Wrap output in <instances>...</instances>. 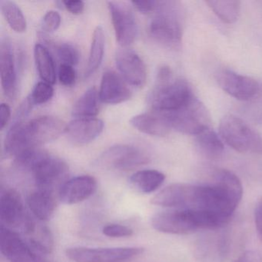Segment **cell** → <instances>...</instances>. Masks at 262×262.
Listing matches in <instances>:
<instances>
[{
    "label": "cell",
    "mask_w": 262,
    "mask_h": 262,
    "mask_svg": "<svg viewBox=\"0 0 262 262\" xmlns=\"http://www.w3.org/2000/svg\"><path fill=\"white\" fill-rule=\"evenodd\" d=\"M11 117V110L7 104L3 103L0 106V128L4 129Z\"/></svg>",
    "instance_id": "cell-38"
},
{
    "label": "cell",
    "mask_w": 262,
    "mask_h": 262,
    "mask_svg": "<svg viewBox=\"0 0 262 262\" xmlns=\"http://www.w3.org/2000/svg\"><path fill=\"white\" fill-rule=\"evenodd\" d=\"M97 188V182L90 176L73 178L62 184L59 191L61 202L67 205L79 203L94 194Z\"/></svg>",
    "instance_id": "cell-16"
},
{
    "label": "cell",
    "mask_w": 262,
    "mask_h": 262,
    "mask_svg": "<svg viewBox=\"0 0 262 262\" xmlns=\"http://www.w3.org/2000/svg\"><path fill=\"white\" fill-rule=\"evenodd\" d=\"M165 176L157 170H142L133 174L129 181L132 186L141 193H151L162 186Z\"/></svg>",
    "instance_id": "cell-23"
},
{
    "label": "cell",
    "mask_w": 262,
    "mask_h": 262,
    "mask_svg": "<svg viewBox=\"0 0 262 262\" xmlns=\"http://www.w3.org/2000/svg\"><path fill=\"white\" fill-rule=\"evenodd\" d=\"M99 94L102 102L111 105L122 103L132 97L131 90L122 78L113 71L104 73Z\"/></svg>",
    "instance_id": "cell-18"
},
{
    "label": "cell",
    "mask_w": 262,
    "mask_h": 262,
    "mask_svg": "<svg viewBox=\"0 0 262 262\" xmlns=\"http://www.w3.org/2000/svg\"><path fill=\"white\" fill-rule=\"evenodd\" d=\"M59 78L62 85L66 86H72L76 82V71L71 66L62 64L59 67Z\"/></svg>",
    "instance_id": "cell-34"
},
{
    "label": "cell",
    "mask_w": 262,
    "mask_h": 262,
    "mask_svg": "<svg viewBox=\"0 0 262 262\" xmlns=\"http://www.w3.org/2000/svg\"><path fill=\"white\" fill-rule=\"evenodd\" d=\"M0 75L4 94L14 99L16 93V72L14 55L8 39H3L0 46Z\"/></svg>",
    "instance_id": "cell-19"
},
{
    "label": "cell",
    "mask_w": 262,
    "mask_h": 262,
    "mask_svg": "<svg viewBox=\"0 0 262 262\" xmlns=\"http://www.w3.org/2000/svg\"><path fill=\"white\" fill-rule=\"evenodd\" d=\"M130 124L141 133L159 137L166 136L172 130L167 114L159 112L138 115L132 118Z\"/></svg>",
    "instance_id": "cell-20"
},
{
    "label": "cell",
    "mask_w": 262,
    "mask_h": 262,
    "mask_svg": "<svg viewBox=\"0 0 262 262\" xmlns=\"http://www.w3.org/2000/svg\"><path fill=\"white\" fill-rule=\"evenodd\" d=\"M0 249L10 262H47L19 233L4 225L0 228Z\"/></svg>",
    "instance_id": "cell-10"
},
{
    "label": "cell",
    "mask_w": 262,
    "mask_h": 262,
    "mask_svg": "<svg viewBox=\"0 0 262 262\" xmlns=\"http://www.w3.org/2000/svg\"><path fill=\"white\" fill-rule=\"evenodd\" d=\"M165 114L169 119L172 129L184 134L197 136L205 128H209L211 122L206 107L195 96L180 110Z\"/></svg>",
    "instance_id": "cell-6"
},
{
    "label": "cell",
    "mask_w": 262,
    "mask_h": 262,
    "mask_svg": "<svg viewBox=\"0 0 262 262\" xmlns=\"http://www.w3.org/2000/svg\"><path fill=\"white\" fill-rule=\"evenodd\" d=\"M68 171V165L63 160L46 152L35 164L30 173L37 188L53 191V188L65 179Z\"/></svg>",
    "instance_id": "cell-12"
},
{
    "label": "cell",
    "mask_w": 262,
    "mask_h": 262,
    "mask_svg": "<svg viewBox=\"0 0 262 262\" xmlns=\"http://www.w3.org/2000/svg\"><path fill=\"white\" fill-rule=\"evenodd\" d=\"M196 141L201 151L207 157L214 159L223 153L224 145L222 139L210 127L198 134Z\"/></svg>",
    "instance_id": "cell-29"
},
{
    "label": "cell",
    "mask_w": 262,
    "mask_h": 262,
    "mask_svg": "<svg viewBox=\"0 0 262 262\" xmlns=\"http://www.w3.org/2000/svg\"><path fill=\"white\" fill-rule=\"evenodd\" d=\"M105 52V34L102 27H97L93 33L90 57L85 72V78L91 76L102 64Z\"/></svg>",
    "instance_id": "cell-27"
},
{
    "label": "cell",
    "mask_w": 262,
    "mask_h": 262,
    "mask_svg": "<svg viewBox=\"0 0 262 262\" xmlns=\"http://www.w3.org/2000/svg\"><path fill=\"white\" fill-rule=\"evenodd\" d=\"M159 1H155V0H146V1H133L132 4L144 14L155 12L157 10L159 6Z\"/></svg>",
    "instance_id": "cell-36"
},
{
    "label": "cell",
    "mask_w": 262,
    "mask_h": 262,
    "mask_svg": "<svg viewBox=\"0 0 262 262\" xmlns=\"http://www.w3.org/2000/svg\"><path fill=\"white\" fill-rule=\"evenodd\" d=\"M156 15L151 19V37L168 48L180 47L182 39V16L177 2L159 1Z\"/></svg>",
    "instance_id": "cell-2"
},
{
    "label": "cell",
    "mask_w": 262,
    "mask_h": 262,
    "mask_svg": "<svg viewBox=\"0 0 262 262\" xmlns=\"http://www.w3.org/2000/svg\"><path fill=\"white\" fill-rule=\"evenodd\" d=\"M99 94L96 87L89 89L75 103L73 116L76 119H89L97 116L99 110Z\"/></svg>",
    "instance_id": "cell-24"
},
{
    "label": "cell",
    "mask_w": 262,
    "mask_h": 262,
    "mask_svg": "<svg viewBox=\"0 0 262 262\" xmlns=\"http://www.w3.org/2000/svg\"><path fill=\"white\" fill-rule=\"evenodd\" d=\"M27 202L33 215L39 221L50 219L56 209V199L50 190L37 188L29 194Z\"/></svg>",
    "instance_id": "cell-21"
},
{
    "label": "cell",
    "mask_w": 262,
    "mask_h": 262,
    "mask_svg": "<svg viewBox=\"0 0 262 262\" xmlns=\"http://www.w3.org/2000/svg\"><path fill=\"white\" fill-rule=\"evenodd\" d=\"M199 202L200 185L186 183L168 185L151 199V203L158 206L192 211H197Z\"/></svg>",
    "instance_id": "cell-8"
},
{
    "label": "cell",
    "mask_w": 262,
    "mask_h": 262,
    "mask_svg": "<svg viewBox=\"0 0 262 262\" xmlns=\"http://www.w3.org/2000/svg\"><path fill=\"white\" fill-rule=\"evenodd\" d=\"M228 222L205 211L174 209L158 213L151 219V225L158 231L171 234H189L199 230L216 229Z\"/></svg>",
    "instance_id": "cell-1"
},
{
    "label": "cell",
    "mask_w": 262,
    "mask_h": 262,
    "mask_svg": "<svg viewBox=\"0 0 262 262\" xmlns=\"http://www.w3.org/2000/svg\"><path fill=\"white\" fill-rule=\"evenodd\" d=\"M63 121L53 116H41L26 122L27 138L32 148H38L57 139L65 133Z\"/></svg>",
    "instance_id": "cell-14"
},
{
    "label": "cell",
    "mask_w": 262,
    "mask_h": 262,
    "mask_svg": "<svg viewBox=\"0 0 262 262\" xmlns=\"http://www.w3.org/2000/svg\"><path fill=\"white\" fill-rule=\"evenodd\" d=\"M221 137L228 146L238 152L262 154V138L237 116H224L219 125Z\"/></svg>",
    "instance_id": "cell-3"
},
{
    "label": "cell",
    "mask_w": 262,
    "mask_h": 262,
    "mask_svg": "<svg viewBox=\"0 0 262 262\" xmlns=\"http://www.w3.org/2000/svg\"><path fill=\"white\" fill-rule=\"evenodd\" d=\"M235 262H262L260 254L254 251H245Z\"/></svg>",
    "instance_id": "cell-39"
},
{
    "label": "cell",
    "mask_w": 262,
    "mask_h": 262,
    "mask_svg": "<svg viewBox=\"0 0 262 262\" xmlns=\"http://www.w3.org/2000/svg\"><path fill=\"white\" fill-rule=\"evenodd\" d=\"M102 233L108 237H123L133 235V231L125 225L110 224L102 228Z\"/></svg>",
    "instance_id": "cell-33"
},
{
    "label": "cell",
    "mask_w": 262,
    "mask_h": 262,
    "mask_svg": "<svg viewBox=\"0 0 262 262\" xmlns=\"http://www.w3.org/2000/svg\"><path fill=\"white\" fill-rule=\"evenodd\" d=\"M216 80L223 91L238 100L252 99L260 89L258 82L252 78L237 74L229 70H220L216 74Z\"/></svg>",
    "instance_id": "cell-13"
},
{
    "label": "cell",
    "mask_w": 262,
    "mask_h": 262,
    "mask_svg": "<svg viewBox=\"0 0 262 262\" xmlns=\"http://www.w3.org/2000/svg\"><path fill=\"white\" fill-rule=\"evenodd\" d=\"M34 58L39 76L44 82L54 84L56 81V67L50 51L45 46L36 44Z\"/></svg>",
    "instance_id": "cell-26"
},
{
    "label": "cell",
    "mask_w": 262,
    "mask_h": 262,
    "mask_svg": "<svg viewBox=\"0 0 262 262\" xmlns=\"http://www.w3.org/2000/svg\"><path fill=\"white\" fill-rule=\"evenodd\" d=\"M205 4L214 14L225 24H231L238 19L241 12V2L236 0H209Z\"/></svg>",
    "instance_id": "cell-28"
},
{
    "label": "cell",
    "mask_w": 262,
    "mask_h": 262,
    "mask_svg": "<svg viewBox=\"0 0 262 262\" xmlns=\"http://www.w3.org/2000/svg\"><path fill=\"white\" fill-rule=\"evenodd\" d=\"M1 11L10 27L16 33H22L27 30V20L19 7L12 1H2Z\"/></svg>",
    "instance_id": "cell-30"
},
{
    "label": "cell",
    "mask_w": 262,
    "mask_h": 262,
    "mask_svg": "<svg viewBox=\"0 0 262 262\" xmlns=\"http://www.w3.org/2000/svg\"><path fill=\"white\" fill-rule=\"evenodd\" d=\"M27 242L33 249L42 254H50L54 248V240L51 231L45 225L35 223L34 226L29 231Z\"/></svg>",
    "instance_id": "cell-25"
},
{
    "label": "cell",
    "mask_w": 262,
    "mask_h": 262,
    "mask_svg": "<svg viewBox=\"0 0 262 262\" xmlns=\"http://www.w3.org/2000/svg\"><path fill=\"white\" fill-rule=\"evenodd\" d=\"M191 86L183 79L156 82L148 98L152 111L169 113L177 111L194 97Z\"/></svg>",
    "instance_id": "cell-4"
},
{
    "label": "cell",
    "mask_w": 262,
    "mask_h": 262,
    "mask_svg": "<svg viewBox=\"0 0 262 262\" xmlns=\"http://www.w3.org/2000/svg\"><path fill=\"white\" fill-rule=\"evenodd\" d=\"M103 128L104 123L100 119H76L67 125L65 133L70 142L75 145H82L95 140Z\"/></svg>",
    "instance_id": "cell-17"
},
{
    "label": "cell",
    "mask_w": 262,
    "mask_h": 262,
    "mask_svg": "<svg viewBox=\"0 0 262 262\" xmlns=\"http://www.w3.org/2000/svg\"><path fill=\"white\" fill-rule=\"evenodd\" d=\"M53 94L54 90L51 84L42 81L36 84L28 99L32 105H41L50 101Z\"/></svg>",
    "instance_id": "cell-31"
},
{
    "label": "cell",
    "mask_w": 262,
    "mask_h": 262,
    "mask_svg": "<svg viewBox=\"0 0 262 262\" xmlns=\"http://www.w3.org/2000/svg\"><path fill=\"white\" fill-rule=\"evenodd\" d=\"M150 162V156L142 147L131 144H119L105 150L96 159V165L108 169H133Z\"/></svg>",
    "instance_id": "cell-5"
},
{
    "label": "cell",
    "mask_w": 262,
    "mask_h": 262,
    "mask_svg": "<svg viewBox=\"0 0 262 262\" xmlns=\"http://www.w3.org/2000/svg\"><path fill=\"white\" fill-rule=\"evenodd\" d=\"M27 139L26 122L17 121L7 133L4 142V153L7 157H14L32 149Z\"/></svg>",
    "instance_id": "cell-22"
},
{
    "label": "cell",
    "mask_w": 262,
    "mask_h": 262,
    "mask_svg": "<svg viewBox=\"0 0 262 262\" xmlns=\"http://www.w3.org/2000/svg\"><path fill=\"white\" fill-rule=\"evenodd\" d=\"M61 24V16L58 12L50 10L43 17L44 30L47 32H54L59 29Z\"/></svg>",
    "instance_id": "cell-35"
},
{
    "label": "cell",
    "mask_w": 262,
    "mask_h": 262,
    "mask_svg": "<svg viewBox=\"0 0 262 262\" xmlns=\"http://www.w3.org/2000/svg\"><path fill=\"white\" fill-rule=\"evenodd\" d=\"M0 219L2 225L11 230L27 234L35 225V221L28 214L20 194L16 190H6L0 198Z\"/></svg>",
    "instance_id": "cell-7"
},
{
    "label": "cell",
    "mask_w": 262,
    "mask_h": 262,
    "mask_svg": "<svg viewBox=\"0 0 262 262\" xmlns=\"http://www.w3.org/2000/svg\"><path fill=\"white\" fill-rule=\"evenodd\" d=\"M107 4L116 40L121 47L125 48L131 45L137 36V23L133 9L127 3L120 1H108Z\"/></svg>",
    "instance_id": "cell-11"
},
{
    "label": "cell",
    "mask_w": 262,
    "mask_h": 262,
    "mask_svg": "<svg viewBox=\"0 0 262 262\" xmlns=\"http://www.w3.org/2000/svg\"><path fill=\"white\" fill-rule=\"evenodd\" d=\"M57 55L62 64L73 66L76 65L79 62L80 54L76 47L70 44H62L57 48Z\"/></svg>",
    "instance_id": "cell-32"
},
{
    "label": "cell",
    "mask_w": 262,
    "mask_h": 262,
    "mask_svg": "<svg viewBox=\"0 0 262 262\" xmlns=\"http://www.w3.org/2000/svg\"><path fill=\"white\" fill-rule=\"evenodd\" d=\"M62 4L69 12L75 15L81 14L85 8V4L80 0L62 1Z\"/></svg>",
    "instance_id": "cell-37"
},
{
    "label": "cell",
    "mask_w": 262,
    "mask_h": 262,
    "mask_svg": "<svg viewBox=\"0 0 262 262\" xmlns=\"http://www.w3.org/2000/svg\"><path fill=\"white\" fill-rule=\"evenodd\" d=\"M116 62L118 70L128 83L138 87L145 85L146 67L137 53L128 49H120L116 53Z\"/></svg>",
    "instance_id": "cell-15"
},
{
    "label": "cell",
    "mask_w": 262,
    "mask_h": 262,
    "mask_svg": "<svg viewBox=\"0 0 262 262\" xmlns=\"http://www.w3.org/2000/svg\"><path fill=\"white\" fill-rule=\"evenodd\" d=\"M142 248H92L74 247L67 250V255L74 262H122L143 253Z\"/></svg>",
    "instance_id": "cell-9"
},
{
    "label": "cell",
    "mask_w": 262,
    "mask_h": 262,
    "mask_svg": "<svg viewBox=\"0 0 262 262\" xmlns=\"http://www.w3.org/2000/svg\"><path fill=\"white\" fill-rule=\"evenodd\" d=\"M254 223L259 236L262 238V202L254 210Z\"/></svg>",
    "instance_id": "cell-40"
}]
</instances>
